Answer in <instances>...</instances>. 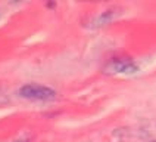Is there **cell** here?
<instances>
[{
	"mask_svg": "<svg viewBox=\"0 0 156 142\" xmlns=\"http://www.w3.org/2000/svg\"><path fill=\"white\" fill-rule=\"evenodd\" d=\"M12 142H30V138H21V139H16V141H12Z\"/></svg>",
	"mask_w": 156,
	"mask_h": 142,
	"instance_id": "277c9868",
	"label": "cell"
},
{
	"mask_svg": "<svg viewBox=\"0 0 156 142\" xmlns=\"http://www.w3.org/2000/svg\"><path fill=\"white\" fill-rule=\"evenodd\" d=\"M19 96L24 99H30V101H53L56 98V92L53 89L43 86V84H35V83H30V84H24L19 89Z\"/></svg>",
	"mask_w": 156,
	"mask_h": 142,
	"instance_id": "6da1fadb",
	"label": "cell"
},
{
	"mask_svg": "<svg viewBox=\"0 0 156 142\" xmlns=\"http://www.w3.org/2000/svg\"><path fill=\"white\" fill-rule=\"evenodd\" d=\"M113 18V13L112 10H106V12H103L100 17L96 19V25L100 27V25H105V24H108V22H111Z\"/></svg>",
	"mask_w": 156,
	"mask_h": 142,
	"instance_id": "3957f363",
	"label": "cell"
},
{
	"mask_svg": "<svg viewBox=\"0 0 156 142\" xmlns=\"http://www.w3.org/2000/svg\"><path fill=\"white\" fill-rule=\"evenodd\" d=\"M106 70L115 74H133L139 70V67L130 58H115L113 61L109 62Z\"/></svg>",
	"mask_w": 156,
	"mask_h": 142,
	"instance_id": "7a4b0ae2",
	"label": "cell"
}]
</instances>
